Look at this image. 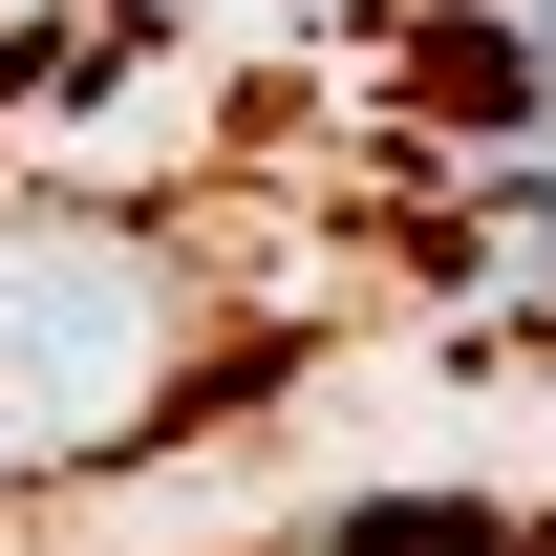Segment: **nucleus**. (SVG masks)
<instances>
[{"label":"nucleus","instance_id":"nucleus-1","mask_svg":"<svg viewBox=\"0 0 556 556\" xmlns=\"http://www.w3.org/2000/svg\"><path fill=\"white\" fill-rule=\"evenodd\" d=\"M214 364H236V300H214L193 236H129V214H0V492L193 428Z\"/></svg>","mask_w":556,"mask_h":556},{"label":"nucleus","instance_id":"nucleus-2","mask_svg":"<svg viewBox=\"0 0 556 556\" xmlns=\"http://www.w3.org/2000/svg\"><path fill=\"white\" fill-rule=\"evenodd\" d=\"M300 556H556V514H471V492H364V514H321Z\"/></svg>","mask_w":556,"mask_h":556},{"label":"nucleus","instance_id":"nucleus-3","mask_svg":"<svg viewBox=\"0 0 556 556\" xmlns=\"http://www.w3.org/2000/svg\"><path fill=\"white\" fill-rule=\"evenodd\" d=\"M86 22H108V0H0V86L43 65V43H86Z\"/></svg>","mask_w":556,"mask_h":556}]
</instances>
